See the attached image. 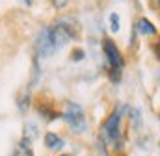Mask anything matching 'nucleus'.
Listing matches in <instances>:
<instances>
[{
	"label": "nucleus",
	"instance_id": "obj_1",
	"mask_svg": "<svg viewBox=\"0 0 160 156\" xmlns=\"http://www.w3.org/2000/svg\"><path fill=\"white\" fill-rule=\"evenodd\" d=\"M102 52L106 56V61L110 65V80L114 84H118L121 80V73H123V67H125V58L121 54V50L118 48V45L112 41L110 37H104L102 39Z\"/></svg>",
	"mask_w": 160,
	"mask_h": 156
},
{
	"label": "nucleus",
	"instance_id": "obj_2",
	"mask_svg": "<svg viewBox=\"0 0 160 156\" xmlns=\"http://www.w3.org/2000/svg\"><path fill=\"white\" fill-rule=\"evenodd\" d=\"M125 108H127V104H121L119 108H116L110 117H108V121L104 123V126H102V141H108L110 145H114V147H118L121 149V145H123V134H121V115H123V112H125Z\"/></svg>",
	"mask_w": 160,
	"mask_h": 156
},
{
	"label": "nucleus",
	"instance_id": "obj_3",
	"mask_svg": "<svg viewBox=\"0 0 160 156\" xmlns=\"http://www.w3.org/2000/svg\"><path fill=\"white\" fill-rule=\"evenodd\" d=\"M63 121L69 124V128L73 130V132H84L86 128H88V121H86V112H84V108L80 106L78 102H67L65 104V108H63Z\"/></svg>",
	"mask_w": 160,
	"mask_h": 156
},
{
	"label": "nucleus",
	"instance_id": "obj_4",
	"mask_svg": "<svg viewBox=\"0 0 160 156\" xmlns=\"http://www.w3.org/2000/svg\"><path fill=\"white\" fill-rule=\"evenodd\" d=\"M56 50H58V46H56V41H54V36H52V30H50V26H47V28L41 30L39 36H38L36 52H38L39 58H48Z\"/></svg>",
	"mask_w": 160,
	"mask_h": 156
},
{
	"label": "nucleus",
	"instance_id": "obj_5",
	"mask_svg": "<svg viewBox=\"0 0 160 156\" xmlns=\"http://www.w3.org/2000/svg\"><path fill=\"white\" fill-rule=\"evenodd\" d=\"M136 32L140 36H157V26L147 17H140L136 22Z\"/></svg>",
	"mask_w": 160,
	"mask_h": 156
},
{
	"label": "nucleus",
	"instance_id": "obj_6",
	"mask_svg": "<svg viewBox=\"0 0 160 156\" xmlns=\"http://www.w3.org/2000/svg\"><path fill=\"white\" fill-rule=\"evenodd\" d=\"M45 147L50 149V151H60V149L65 147V141H63L58 134H54V132H47V134H45Z\"/></svg>",
	"mask_w": 160,
	"mask_h": 156
},
{
	"label": "nucleus",
	"instance_id": "obj_7",
	"mask_svg": "<svg viewBox=\"0 0 160 156\" xmlns=\"http://www.w3.org/2000/svg\"><path fill=\"white\" fill-rule=\"evenodd\" d=\"M17 106H19V112H26L28 106H30V91H22L17 99Z\"/></svg>",
	"mask_w": 160,
	"mask_h": 156
},
{
	"label": "nucleus",
	"instance_id": "obj_8",
	"mask_svg": "<svg viewBox=\"0 0 160 156\" xmlns=\"http://www.w3.org/2000/svg\"><path fill=\"white\" fill-rule=\"evenodd\" d=\"M108 24H110V32L112 34H118L121 28V21H119V15L114 11V13H110V17H108Z\"/></svg>",
	"mask_w": 160,
	"mask_h": 156
},
{
	"label": "nucleus",
	"instance_id": "obj_9",
	"mask_svg": "<svg viewBox=\"0 0 160 156\" xmlns=\"http://www.w3.org/2000/svg\"><path fill=\"white\" fill-rule=\"evenodd\" d=\"M21 149H22V154L24 156H34L32 149H30V141L24 139V138H22V141H21Z\"/></svg>",
	"mask_w": 160,
	"mask_h": 156
},
{
	"label": "nucleus",
	"instance_id": "obj_10",
	"mask_svg": "<svg viewBox=\"0 0 160 156\" xmlns=\"http://www.w3.org/2000/svg\"><path fill=\"white\" fill-rule=\"evenodd\" d=\"M71 58H73V61H82V60L86 58V52H84L82 48H75L73 54H71Z\"/></svg>",
	"mask_w": 160,
	"mask_h": 156
},
{
	"label": "nucleus",
	"instance_id": "obj_11",
	"mask_svg": "<svg viewBox=\"0 0 160 156\" xmlns=\"http://www.w3.org/2000/svg\"><path fill=\"white\" fill-rule=\"evenodd\" d=\"M50 2H52V6L58 7V9H62V7H65V6L69 4V0H50Z\"/></svg>",
	"mask_w": 160,
	"mask_h": 156
},
{
	"label": "nucleus",
	"instance_id": "obj_12",
	"mask_svg": "<svg viewBox=\"0 0 160 156\" xmlns=\"http://www.w3.org/2000/svg\"><path fill=\"white\" fill-rule=\"evenodd\" d=\"M155 52H157V56H158V60H160V39H158V43L155 45Z\"/></svg>",
	"mask_w": 160,
	"mask_h": 156
},
{
	"label": "nucleus",
	"instance_id": "obj_13",
	"mask_svg": "<svg viewBox=\"0 0 160 156\" xmlns=\"http://www.w3.org/2000/svg\"><path fill=\"white\" fill-rule=\"evenodd\" d=\"M19 2H21V4H24V6H26V7H30V6H32V2H34V0H19Z\"/></svg>",
	"mask_w": 160,
	"mask_h": 156
},
{
	"label": "nucleus",
	"instance_id": "obj_14",
	"mask_svg": "<svg viewBox=\"0 0 160 156\" xmlns=\"http://www.w3.org/2000/svg\"><path fill=\"white\" fill-rule=\"evenodd\" d=\"M62 156H67V154H62Z\"/></svg>",
	"mask_w": 160,
	"mask_h": 156
}]
</instances>
